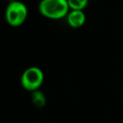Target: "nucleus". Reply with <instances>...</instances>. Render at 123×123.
Returning <instances> with one entry per match:
<instances>
[{
  "instance_id": "5",
  "label": "nucleus",
  "mask_w": 123,
  "mask_h": 123,
  "mask_svg": "<svg viewBox=\"0 0 123 123\" xmlns=\"http://www.w3.org/2000/svg\"><path fill=\"white\" fill-rule=\"evenodd\" d=\"M32 102L36 107L38 108H42L46 104V98L44 94L40 91H36L33 92L32 95Z\"/></svg>"
},
{
  "instance_id": "1",
  "label": "nucleus",
  "mask_w": 123,
  "mask_h": 123,
  "mask_svg": "<svg viewBox=\"0 0 123 123\" xmlns=\"http://www.w3.org/2000/svg\"><path fill=\"white\" fill-rule=\"evenodd\" d=\"M70 9L67 0H41L39 13L50 19H60L68 15Z\"/></svg>"
},
{
  "instance_id": "6",
  "label": "nucleus",
  "mask_w": 123,
  "mask_h": 123,
  "mask_svg": "<svg viewBox=\"0 0 123 123\" xmlns=\"http://www.w3.org/2000/svg\"><path fill=\"white\" fill-rule=\"evenodd\" d=\"M67 2L70 8L72 10L83 11V9L87 6L89 0H67Z\"/></svg>"
},
{
  "instance_id": "4",
  "label": "nucleus",
  "mask_w": 123,
  "mask_h": 123,
  "mask_svg": "<svg viewBox=\"0 0 123 123\" xmlns=\"http://www.w3.org/2000/svg\"><path fill=\"white\" fill-rule=\"evenodd\" d=\"M67 22L74 29L80 28L86 22V14L80 10H71L67 15Z\"/></svg>"
},
{
  "instance_id": "3",
  "label": "nucleus",
  "mask_w": 123,
  "mask_h": 123,
  "mask_svg": "<svg viewBox=\"0 0 123 123\" xmlns=\"http://www.w3.org/2000/svg\"><path fill=\"white\" fill-rule=\"evenodd\" d=\"M44 73L38 67H29L21 76V85L26 91L34 92L39 90L44 82Z\"/></svg>"
},
{
  "instance_id": "2",
  "label": "nucleus",
  "mask_w": 123,
  "mask_h": 123,
  "mask_svg": "<svg viewBox=\"0 0 123 123\" xmlns=\"http://www.w3.org/2000/svg\"><path fill=\"white\" fill-rule=\"evenodd\" d=\"M28 9L25 3L19 1H13L7 6L5 18L7 23L12 27L22 25L27 18Z\"/></svg>"
}]
</instances>
